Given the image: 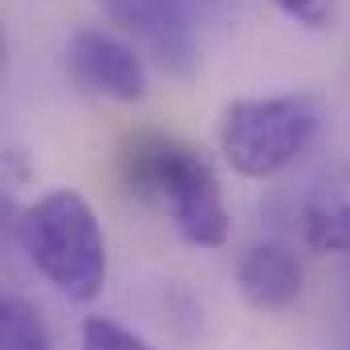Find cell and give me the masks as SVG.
<instances>
[{"label": "cell", "mask_w": 350, "mask_h": 350, "mask_svg": "<svg viewBox=\"0 0 350 350\" xmlns=\"http://www.w3.org/2000/svg\"><path fill=\"white\" fill-rule=\"evenodd\" d=\"M122 187L155 208L175 232L196 249H220L232 232V216L220 191L212 159L163 131H135L118 147Z\"/></svg>", "instance_id": "6da1fadb"}, {"label": "cell", "mask_w": 350, "mask_h": 350, "mask_svg": "<svg viewBox=\"0 0 350 350\" xmlns=\"http://www.w3.org/2000/svg\"><path fill=\"white\" fill-rule=\"evenodd\" d=\"M16 237L33 269L70 301H94L106 285V237L86 204V196L57 187L33 200L21 220Z\"/></svg>", "instance_id": "7a4b0ae2"}, {"label": "cell", "mask_w": 350, "mask_h": 350, "mask_svg": "<svg viewBox=\"0 0 350 350\" xmlns=\"http://www.w3.org/2000/svg\"><path fill=\"white\" fill-rule=\"evenodd\" d=\"M322 118L326 114L314 94L237 98L220 114V151L237 175L269 179L314 147Z\"/></svg>", "instance_id": "3957f363"}, {"label": "cell", "mask_w": 350, "mask_h": 350, "mask_svg": "<svg viewBox=\"0 0 350 350\" xmlns=\"http://www.w3.org/2000/svg\"><path fill=\"white\" fill-rule=\"evenodd\" d=\"M110 25L135 37L147 57L167 74H191L196 66V25L208 0H94Z\"/></svg>", "instance_id": "277c9868"}, {"label": "cell", "mask_w": 350, "mask_h": 350, "mask_svg": "<svg viewBox=\"0 0 350 350\" xmlns=\"http://www.w3.org/2000/svg\"><path fill=\"white\" fill-rule=\"evenodd\" d=\"M66 74L86 94L110 98V102H143L147 98V66L135 45L122 37L82 25L70 33L66 45Z\"/></svg>", "instance_id": "5b68a950"}, {"label": "cell", "mask_w": 350, "mask_h": 350, "mask_svg": "<svg viewBox=\"0 0 350 350\" xmlns=\"http://www.w3.org/2000/svg\"><path fill=\"white\" fill-rule=\"evenodd\" d=\"M237 289L253 310H289L301 297V265L277 241L253 245L237 265Z\"/></svg>", "instance_id": "8992f818"}, {"label": "cell", "mask_w": 350, "mask_h": 350, "mask_svg": "<svg viewBox=\"0 0 350 350\" xmlns=\"http://www.w3.org/2000/svg\"><path fill=\"white\" fill-rule=\"evenodd\" d=\"M301 241L322 253V257H338L350 253V196L322 187L306 200L301 208Z\"/></svg>", "instance_id": "52a82bcc"}, {"label": "cell", "mask_w": 350, "mask_h": 350, "mask_svg": "<svg viewBox=\"0 0 350 350\" xmlns=\"http://www.w3.org/2000/svg\"><path fill=\"white\" fill-rule=\"evenodd\" d=\"M0 350H53L41 310L21 293H8L0 301Z\"/></svg>", "instance_id": "ba28073f"}, {"label": "cell", "mask_w": 350, "mask_h": 350, "mask_svg": "<svg viewBox=\"0 0 350 350\" xmlns=\"http://www.w3.org/2000/svg\"><path fill=\"white\" fill-rule=\"evenodd\" d=\"M82 350H155L147 338H139L135 330H126L114 318L94 314L82 322Z\"/></svg>", "instance_id": "9c48e42d"}, {"label": "cell", "mask_w": 350, "mask_h": 350, "mask_svg": "<svg viewBox=\"0 0 350 350\" xmlns=\"http://www.w3.org/2000/svg\"><path fill=\"white\" fill-rule=\"evenodd\" d=\"M273 4L306 29H334L338 21V0H273Z\"/></svg>", "instance_id": "30bf717a"}]
</instances>
